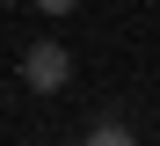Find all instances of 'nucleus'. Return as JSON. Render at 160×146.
Here are the masks:
<instances>
[{"mask_svg": "<svg viewBox=\"0 0 160 146\" xmlns=\"http://www.w3.org/2000/svg\"><path fill=\"white\" fill-rule=\"evenodd\" d=\"M66 80H73V51L66 44H29L22 51V88L29 95H58Z\"/></svg>", "mask_w": 160, "mask_h": 146, "instance_id": "1", "label": "nucleus"}, {"mask_svg": "<svg viewBox=\"0 0 160 146\" xmlns=\"http://www.w3.org/2000/svg\"><path fill=\"white\" fill-rule=\"evenodd\" d=\"M80 146H138V132H131V124H117V117H102V124L80 139Z\"/></svg>", "mask_w": 160, "mask_h": 146, "instance_id": "2", "label": "nucleus"}, {"mask_svg": "<svg viewBox=\"0 0 160 146\" xmlns=\"http://www.w3.org/2000/svg\"><path fill=\"white\" fill-rule=\"evenodd\" d=\"M37 8H44V15H73L80 0H37Z\"/></svg>", "mask_w": 160, "mask_h": 146, "instance_id": "3", "label": "nucleus"}, {"mask_svg": "<svg viewBox=\"0 0 160 146\" xmlns=\"http://www.w3.org/2000/svg\"><path fill=\"white\" fill-rule=\"evenodd\" d=\"M0 8H8V0H0Z\"/></svg>", "mask_w": 160, "mask_h": 146, "instance_id": "4", "label": "nucleus"}]
</instances>
